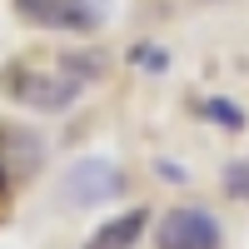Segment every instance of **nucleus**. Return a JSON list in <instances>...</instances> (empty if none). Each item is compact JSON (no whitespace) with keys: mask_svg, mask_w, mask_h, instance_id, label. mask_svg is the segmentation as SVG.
I'll return each mask as SVG.
<instances>
[{"mask_svg":"<svg viewBox=\"0 0 249 249\" xmlns=\"http://www.w3.org/2000/svg\"><path fill=\"white\" fill-rule=\"evenodd\" d=\"M0 90H5L10 100H20V105H30L40 115H60V110H70L75 100H80V80H70L65 70H40L30 65V60H10L5 70H0Z\"/></svg>","mask_w":249,"mask_h":249,"instance_id":"nucleus-1","label":"nucleus"},{"mask_svg":"<svg viewBox=\"0 0 249 249\" xmlns=\"http://www.w3.org/2000/svg\"><path fill=\"white\" fill-rule=\"evenodd\" d=\"M40 170H45V140L25 124L0 120V214L15 204V190L30 184Z\"/></svg>","mask_w":249,"mask_h":249,"instance_id":"nucleus-2","label":"nucleus"},{"mask_svg":"<svg viewBox=\"0 0 249 249\" xmlns=\"http://www.w3.org/2000/svg\"><path fill=\"white\" fill-rule=\"evenodd\" d=\"M25 25L60 35H95L105 25V0H10Z\"/></svg>","mask_w":249,"mask_h":249,"instance_id":"nucleus-3","label":"nucleus"},{"mask_svg":"<svg viewBox=\"0 0 249 249\" xmlns=\"http://www.w3.org/2000/svg\"><path fill=\"white\" fill-rule=\"evenodd\" d=\"M124 170L110 160H100V155H85V160H75L70 164V175H65V199L75 204V210H100V204H110L124 195Z\"/></svg>","mask_w":249,"mask_h":249,"instance_id":"nucleus-4","label":"nucleus"},{"mask_svg":"<svg viewBox=\"0 0 249 249\" xmlns=\"http://www.w3.org/2000/svg\"><path fill=\"white\" fill-rule=\"evenodd\" d=\"M219 219L199 204H184V210H170L155 230V249H219Z\"/></svg>","mask_w":249,"mask_h":249,"instance_id":"nucleus-5","label":"nucleus"},{"mask_svg":"<svg viewBox=\"0 0 249 249\" xmlns=\"http://www.w3.org/2000/svg\"><path fill=\"white\" fill-rule=\"evenodd\" d=\"M150 230V210H124V214H110L100 230L85 239V249H135Z\"/></svg>","mask_w":249,"mask_h":249,"instance_id":"nucleus-6","label":"nucleus"},{"mask_svg":"<svg viewBox=\"0 0 249 249\" xmlns=\"http://www.w3.org/2000/svg\"><path fill=\"white\" fill-rule=\"evenodd\" d=\"M60 70H65L70 80H80V85H95V80H105V70H110V55L105 50H65L55 60Z\"/></svg>","mask_w":249,"mask_h":249,"instance_id":"nucleus-7","label":"nucleus"},{"mask_svg":"<svg viewBox=\"0 0 249 249\" xmlns=\"http://www.w3.org/2000/svg\"><path fill=\"white\" fill-rule=\"evenodd\" d=\"M204 120H214V124H224V130H234V135L249 124V115L239 105H230V100H204Z\"/></svg>","mask_w":249,"mask_h":249,"instance_id":"nucleus-8","label":"nucleus"},{"mask_svg":"<svg viewBox=\"0 0 249 249\" xmlns=\"http://www.w3.org/2000/svg\"><path fill=\"white\" fill-rule=\"evenodd\" d=\"M224 195L230 199H249V160H234L224 170Z\"/></svg>","mask_w":249,"mask_h":249,"instance_id":"nucleus-9","label":"nucleus"},{"mask_svg":"<svg viewBox=\"0 0 249 249\" xmlns=\"http://www.w3.org/2000/svg\"><path fill=\"white\" fill-rule=\"evenodd\" d=\"M130 65H140V70H155V75H160L164 65H170V55H164L160 45H135V50H130Z\"/></svg>","mask_w":249,"mask_h":249,"instance_id":"nucleus-10","label":"nucleus"},{"mask_svg":"<svg viewBox=\"0 0 249 249\" xmlns=\"http://www.w3.org/2000/svg\"><path fill=\"white\" fill-rule=\"evenodd\" d=\"M160 175H164V179H170V184H179V179H184V175H179V164H170V160H164V164H160Z\"/></svg>","mask_w":249,"mask_h":249,"instance_id":"nucleus-11","label":"nucleus"}]
</instances>
